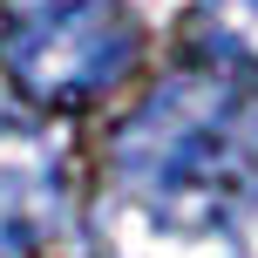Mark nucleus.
<instances>
[{"label":"nucleus","instance_id":"obj_1","mask_svg":"<svg viewBox=\"0 0 258 258\" xmlns=\"http://www.w3.org/2000/svg\"><path fill=\"white\" fill-rule=\"evenodd\" d=\"M258 204V122L224 82H163L109 136L102 238L197 245Z\"/></svg>","mask_w":258,"mask_h":258},{"label":"nucleus","instance_id":"obj_2","mask_svg":"<svg viewBox=\"0 0 258 258\" xmlns=\"http://www.w3.org/2000/svg\"><path fill=\"white\" fill-rule=\"evenodd\" d=\"M136 68L116 0H0V75L34 109H89Z\"/></svg>","mask_w":258,"mask_h":258},{"label":"nucleus","instance_id":"obj_3","mask_svg":"<svg viewBox=\"0 0 258 258\" xmlns=\"http://www.w3.org/2000/svg\"><path fill=\"white\" fill-rule=\"evenodd\" d=\"M75 224L61 143L41 122L0 109V258H48Z\"/></svg>","mask_w":258,"mask_h":258},{"label":"nucleus","instance_id":"obj_4","mask_svg":"<svg viewBox=\"0 0 258 258\" xmlns=\"http://www.w3.org/2000/svg\"><path fill=\"white\" fill-rule=\"evenodd\" d=\"M190 27H197L190 41H197L218 68L258 82V0H204Z\"/></svg>","mask_w":258,"mask_h":258}]
</instances>
